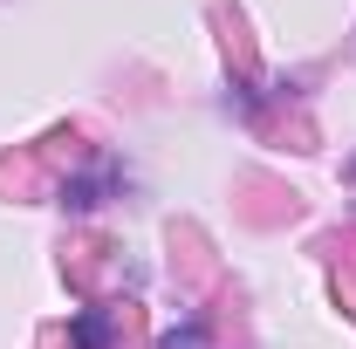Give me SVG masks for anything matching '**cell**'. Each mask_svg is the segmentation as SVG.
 I'll return each mask as SVG.
<instances>
[{
  "instance_id": "obj_1",
  "label": "cell",
  "mask_w": 356,
  "mask_h": 349,
  "mask_svg": "<svg viewBox=\"0 0 356 349\" xmlns=\"http://www.w3.org/2000/svg\"><path fill=\"white\" fill-rule=\"evenodd\" d=\"M76 349H110V315H76Z\"/></svg>"
}]
</instances>
